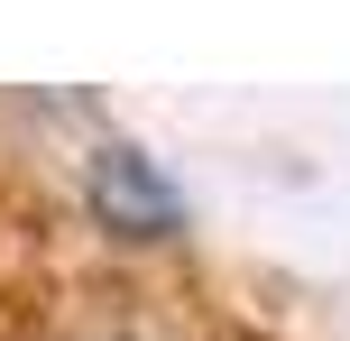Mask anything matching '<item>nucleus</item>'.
<instances>
[{"label": "nucleus", "instance_id": "1", "mask_svg": "<svg viewBox=\"0 0 350 341\" xmlns=\"http://www.w3.org/2000/svg\"><path fill=\"white\" fill-rule=\"evenodd\" d=\"M83 203H92V221L120 231V240H175L185 231V194L166 185V166L148 157L139 139H102L83 157Z\"/></svg>", "mask_w": 350, "mask_h": 341}]
</instances>
